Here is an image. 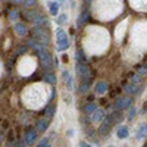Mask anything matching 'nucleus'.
<instances>
[{
  "label": "nucleus",
  "instance_id": "40",
  "mask_svg": "<svg viewBox=\"0 0 147 147\" xmlns=\"http://www.w3.org/2000/svg\"><path fill=\"white\" fill-rule=\"evenodd\" d=\"M38 147H50V146H49V144H44V146H38Z\"/></svg>",
  "mask_w": 147,
  "mask_h": 147
},
{
  "label": "nucleus",
  "instance_id": "35",
  "mask_svg": "<svg viewBox=\"0 0 147 147\" xmlns=\"http://www.w3.org/2000/svg\"><path fill=\"white\" fill-rule=\"evenodd\" d=\"M13 147H25V143H21V141H16V143H13Z\"/></svg>",
  "mask_w": 147,
  "mask_h": 147
},
{
  "label": "nucleus",
  "instance_id": "12",
  "mask_svg": "<svg viewBox=\"0 0 147 147\" xmlns=\"http://www.w3.org/2000/svg\"><path fill=\"white\" fill-rule=\"evenodd\" d=\"M49 127V119L44 118V119H38L35 122V131L37 132H44Z\"/></svg>",
  "mask_w": 147,
  "mask_h": 147
},
{
  "label": "nucleus",
  "instance_id": "24",
  "mask_svg": "<svg viewBox=\"0 0 147 147\" xmlns=\"http://www.w3.org/2000/svg\"><path fill=\"white\" fill-rule=\"evenodd\" d=\"M18 18H19V10L18 9H12L9 12V21L10 22H15V21H18Z\"/></svg>",
  "mask_w": 147,
  "mask_h": 147
},
{
  "label": "nucleus",
  "instance_id": "1",
  "mask_svg": "<svg viewBox=\"0 0 147 147\" xmlns=\"http://www.w3.org/2000/svg\"><path fill=\"white\" fill-rule=\"evenodd\" d=\"M32 37L35 40H38L41 44H44L46 47L50 44V35H49V31L43 27H34L32 28Z\"/></svg>",
  "mask_w": 147,
  "mask_h": 147
},
{
  "label": "nucleus",
  "instance_id": "37",
  "mask_svg": "<svg viewBox=\"0 0 147 147\" xmlns=\"http://www.w3.org/2000/svg\"><path fill=\"white\" fill-rule=\"evenodd\" d=\"M10 2L13 3V5H21V3L24 2V0H10Z\"/></svg>",
  "mask_w": 147,
  "mask_h": 147
},
{
  "label": "nucleus",
  "instance_id": "14",
  "mask_svg": "<svg viewBox=\"0 0 147 147\" xmlns=\"http://www.w3.org/2000/svg\"><path fill=\"white\" fill-rule=\"evenodd\" d=\"M94 90H96V94L102 96V94H105L107 91V84L105 81H99V82L94 85Z\"/></svg>",
  "mask_w": 147,
  "mask_h": 147
},
{
  "label": "nucleus",
  "instance_id": "19",
  "mask_svg": "<svg viewBox=\"0 0 147 147\" xmlns=\"http://www.w3.org/2000/svg\"><path fill=\"white\" fill-rule=\"evenodd\" d=\"M90 81H91V80L82 81V82L80 84V87H78V93H81V94L87 93V91H88V88H90Z\"/></svg>",
  "mask_w": 147,
  "mask_h": 147
},
{
  "label": "nucleus",
  "instance_id": "31",
  "mask_svg": "<svg viewBox=\"0 0 147 147\" xmlns=\"http://www.w3.org/2000/svg\"><path fill=\"white\" fill-rule=\"evenodd\" d=\"M74 77H69L68 80H66V87H68V90L69 91H74Z\"/></svg>",
  "mask_w": 147,
  "mask_h": 147
},
{
  "label": "nucleus",
  "instance_id": "42",
  "mask_svg": "<svg viewBox=\"0 0 147 147\" xmlns=\"http://www.w3.org/2000/svg\"><path fill=\"white\" fill-rule=\"evenodd\" d=\"M109 147H113V146H109Z\"/></svg>",
  "mask_w": 147,
  "mask_h": 147
},
{
  "label": "nucleus",
  "instance_id": "8",
  "mask_svg": "<svg viewBox=\"0 0 147 147\" xmlns=\"http://www.w3.org/2000/svg\"><path fill=\"white\" fill-rule=\"evenodd\" d=\"M32 25L34 27H43V28H49L50 27V21H49V18L46 16V15H40L38 18H37L34 22H32Z\"/></svg>",
  "mask_w": 147,
  "mask_h": 147
},
{
  "label": "nucleus",
  "instance_id": "33",
  "mask_svg": "<svg viewBox=\"0 0 147 147\" xmlns=\"http://www.w3.org/2000/svg\"><path fill=\"white\" fill-rule=\"evenodd\" d=\"M138 75H141V77H146L147 75V65H144V66H141L140 69H138Z\"/></svg>",
  "mask_w": 147,
  "mask_h": 147
},
{
  "label": "nucleus",
  "instance_id": "29",
  "mask_svg": "<svg viewBox=\"0 0 147 147\" xmlns=\"http://www.w3.org/2000/svg\"><path fill=\"white\" fill-rule=\"evenodd\" d=\"M136 113H137V109L134 107V106H132V107L129 106V107H128V116H127V118H128V119L131 121V119H134V116H136Z\"/></svg>",
  "mask_w": 147,
  "mask_h": 147
},
{
  "label": "nucleus",
  "instance_id": "32",
  "mask_svg": "<svg viewBox=\"0 0 147 147\" xmlns=\"http://www.w3.org/2000/svg\"><path fill=\"white\" fill-rule=\"evenodd\" d=\"M141 78H143L141 75H138V74H134L132 78H131V82H132V84H140V82L143 81Z\"/></svg>",
  "mask_w": 147,
  "mask_h": 147
},
{
  "label": "nucleus",
  "instance_id": "25",
  "mask_svg": "<svg viewBox=\"0 0 147 147\" xmlns=\"http://www.w3.org/2000/svg\"><path fill=\"white\" fill-rule=\"evenodd\" d=\"M55 112H56V107L52 105V106H47L46 107V118L47 119H52L55 116Z\"/></svg>",
  "mask_w": 147,
  "mask_h": 147
},
{
  "label": "nucleus",
  "instance_id": "34",
  "mask_svg": "<svg viewBox=\"0 0 147 147\" xmlns=\"http://www.w3.org/2000/svg\"><path fill=\"white\" fill-rule=\"evenodd\" d=\"M69 77H71V75H69V72H68V71H63V72H62V80H63V81H66Z\"/></svg>",
  "mask_w": 147,
  "mask_h": 147
},
{
  "label": "nucleus",
  "instance_id": "9",
  "mask_svg": "<svg viewBox=\"0 0 147 147\" xmlns=\"http://www.w3.org/2000/svg\"><path fill=\"white\" fill-rule=\"evenodd\" d=\"M40 15H41V10L40 9H28L25 12V19L30 21V22H34Z\"/></svg>",
  "mask_w": 147,
  "mask_h": 147
},
{
  "label": "nucleus",
  "instance_id": "2",
  "mask_svg": "<svg viewBox=\"0 0 147 147\" xmlns=\"http://www.w3.org/2000/svg\"><path fill=\"white\" fill-rule=\"evenodd\" d=\"M37 55H38V62H40L41 68H43L46 72L50 71V69L53 68V56H52L50 52H47L46 49H44L43 52L37 53Z\"/></svg>",
  "mask_w": 147,
  "mask_h": 147
},
{
  "label": "nucleus",
  "instance_id": "4",
  "mask_svg": "<svg viewBox=\"0 0 147 147\" xmlns=\"http://www.w3.org/2000/svg\"><path fill=\"white\" fill-rule=\"evenodd\" d=\"M131 103H132V99H131V97H128V96L121 97V99H118V100H116V103H115V109H116V110H124V109H128V107L131 106Z\"/></svg>",
  "mask_w": 147,
  "mask_h": 147
},
{
  "label": "nucleus",
  "instance_id": "15",
  "mask_svg": "<svg viewBox=\"0 0 147 147\" xmlns=\"http://www.w3.org/2000/svg\"><path fill=\"white\" fill-rule=\"evenodd\" d=\"M43 81L47 82V84H50V85H55L56 84V75L53 72L47 71V72H44V75H43Z\"/></svg>",
  "mask_w": 147,
  "mask_h": 147
},
{
  "label": "nucleus",
  "instance_id": "6",
  "mask_svg": "<svg viewBox=\"0 0 147 147\" xmlns=\"http://www.w3.org/2000/svg\"><path fill=\"white\" fill-rule=\"evenodd\" d=\"M37 140V131L35 129H27L25 134H24V143H25L27 146H31L34 144Z\"/></svg>",
  "mask_w": 147,
  "mask_h": 147
},
{
  "label": "nucleus",
  "instance_id": "5",
  "mask_svg": "<svg viewBox=\"0 0 147 147\" xmlns=\"http://www.w3.org/2000/svg\"><path fill=\"white\" fill-rule=\"evenodd\" d=\"M28 47H31V49H34V50L37 52V53H40V52H43L44 49H46V46L44 44H41L38 40H35L34 37H31V38H28L27 40V43H25Z\"/></svg>",
  "mask_w": 147,
  "mask_h": 147
},
{
  "label": "nucleus",
  "instance_id": "13",
  "mask_svg": "<svg viewBox=\"0 0 147 147\" xmlns=\"http://www.w3.org/2000/svg\"><path fill=\"white\" fill-rule=\"evenodd\" d=\"M125 91L128 93V94H132V96H136V94H138L140 91H141V85L140 84H128L127 87H125Z\"/></svg>",
  "mask_w": 147,
  "mask_h": 147
},
{
  "label": "nucleus",
  "instance_id": "22",
  "mask_svg": "<svg viewBox=\"0 0 147 147\" xmlns=\"http://www.w3.org/2000/svg\"><path fill=\"white\" fill-rule=\"evenodd\" d=\"M27 50H28V46L27 44H21V46H18L16 49H15V56H21V55H24V53H27Z\"/></svg>",
  "mask_w": 147,
  "mask_h": 147
},
{
  "label": "nucleus",
  "instance_id": "36",
  "mask_svg": "<svg viewBox=\"0 0 147 147\" xmlns=\"http://www.w3.org/2000/svg\"><path fill=\"white\" fill-rule=\"evenodd\" d=\"M47 143H49V137H46V138H43V140H41V143H40L38 146H44V144H47Z\"/></svg>",
  "mask_w": 147,
  "mask_h": 147
},
{
  "label": "nucleus",
  "instance_id": "16",
  "mask_svg": "<svg viewBox=\"0 0 147 147\" xmlns=\"http://www.w3.org/2000/svg\"><path fill=\"white\" fill-rule=\"evenodd\" d=\"M47 6H49V12H50L52 16H57L59 15V3L57 2H49Z\"/></svg>",
  "mask_w": 147,
  "mask_h": 147
},
{
  "label": "nucleus",
  "instance_id": "23",
  "mask_svg": "<svg viewBox=\"0 0 147 147\" xmlns=\"http://www.w3.org/2000/svg\"><path fill=\"white\" fill-rule=\"evenodd\" d=\"M96 109H97V103H88V105L84 106V112L87 115H91Z\"/></svg>",
  "mask_w": 147,
  "mask_h": 147
},
{
  "label": "nucleus",
  "instance_id": "10",
  "mask_svg": "<svg viewBox=\"0 0 147 147\" xmlns=\"http://www.w3.org/2000/svg\"><path fill=\"white\" fill-rule=\"evenodd\" d=\"M13 30H15V32H16L18 37H27V34H28L27 25H24V24H21V22H16V24H15Z\"/></svg>",
  "mask_w": 147,
  "mask_h": 147
},
{
  "label": "nucleus",
  "instance_id": "38",
  "mask_svg": "<svg viewBox=\"0 0 147 147\" xmlns=\"http://www.w3.org/2000/svg\"><path fill=\"white\" fill-rule=\"evenodd\" d=\"M80 147H90V146L85 143V141H81V143H80Z\"/></svg>",
  "mask_w": 147,
  "mask_h": 147
},
{
  "label": "nucleus",
  "instance_id": "18",
  "mask_svg": "<svg viewBox=\"0 0 147 147\" xmlns=\"http://www.w3.org/2000/svg\"><path fill=\"white\" fill-rule=\"evenodd\" d=\"M88 19V10H82L81 13H80V16H78V22H77V25L81 28L84 24H85V21Z\"/></svg>",
  "mask_w": 147,
  "mask_h": 147
},
{
  "label": "nucleus",
  "instance_id": "26",
  "mask_svg": "<svg viewBox=\"0 0 147 147\" xmlns=\"http://www.w3.org/2000/svg\"><path fill=\"white\" fill-rule=\"evenodd\" d=\"M116 134H118L119 138H127V137H128V128H127V127H119Z\"/></svg>",
  "mask_w": 147,
  "mask_h": 147
},
{
  "label": "nucleus",
  "instance_id": "17",
  "mask_svg": "<svg viewBox=\"0 0 147 147\" xmlns=\"http://www.w3.org/2000/svg\"><path fill=\"white\" fill-rule=\"evenodd\" d=\"M69 40L68 38H65V40H57V50L59 52H65V50H68L69 49Z\"/></svg>",
  "mask_w": 147,
  "mask_h": 147
},
{
  "label": "nucleus",
  "instance_id": "21",
  "mask_svg": "<svg viewBox=\"0 0 147 147\" xmlns=\"http://www.w3.org/2000/svg\"><path fill=\"white\" fill-rule=\"evenodd\" d=\"M146 136H147V124H143V125H140V129H138V134H137V138H138V140H143Z\"/></svg>",
  "mask_w": 147,
  "mask_h": 147
},
{
  "label": "nucleus",
  "instance_id": "11",
  "mask_svg": "<svg viewBox=\"0 0 147 147\" xmlns=\"http://www.w3.org/2000/svg\"><path fill=\"white\" fill-rule=\"evenodd\" d=\"M105 119V112L102 109H99L97 107L94 112L91 113V122H94V124H97V122H102Z\"/></svg>",
  "mask_w": 147,
  "mask_h": 147
},
{
  "label": "nucleus",
  "instance_id": "27",
  "mask_svg": "<svg viewBox=\"0 0 147 147\" xmlns=\"http://www.w3.org/2000/svg\"><path fill=\"white\" fill-rule=\"evenodd\" d=\"M56 38H57V40H65V38H68L66 31L62 30V28H57V30H56Z\"/></svg>",
  "mask_w": 147,
  "mask_h": 147
},
{
  "label": "nucleus",
  "instance_id": "30",
  "mask_svg": "<svg viewBox=\"0 0 147 147\" xmlns=\"http://www.w3.org/2000/svg\"><path fill=\"white\" fill-rule=\"evenodd\" d=\"M22 5L25 6L27 9H28V7H34V6L37 5V0H24Z\"/></svg>",
  "mask_w": 147,
  "mask_h": 147
},
{
  "label": "nucleus",
  "instance_id": "39",
  "mask_svg": "<svg viewBox=\"0 0 147 147\" xmlns=\"http://www.w3.org/2000/svg\"><path fill=\"white\" fill-rule=\"evenodd\" d=\"M63 2H65V0H57V3H59V6H60V3L63 5Z\"/></svg>",
  "mask_w": 147,
  "mask_h": 147
},
{
  "label": "nucleus",
  "instance_id": "7",
  "mask_svg": "<svg viewBox=\"0 0 147 147\" xmlns=\"http://www.w3.org/2000/svg\"><path fill=\"white\" fill-rule=\"evenodd\" d=\"M112 125H113L112 119H110V118H105L103 122H102V127L99 128V132L102 134V136H107V134L110 132V128H112Z\"/></svg>",
  "mask_w": 147,
  "mask_h": 147
},
{
  "label": "nucleus",
  "instance_id": "3",
  "mask_svg": "<svg viewBox=\"0 0 147 147\" xmlns=\"http://www.w3.org/2000/svg\"><path fill=\"white\" fill-rule=\"evenodd\" d=\"M77 74L80 75V78L82 81H87V80H91V72H90V68L85 65V63H80L77 62Z\"/></svg>",
  "mask_w": 147,
  "mask_h": 147
},
{
  "label": "nucleus",
  "instance_id": "28",
  "mask_svg": "<svg viewBox=\"0 0 147 147\" xmlns=\"http://www.w3.org/2000/svg\"><path fill=\"white\" fill-rule=\"evenodd\" d=\"M59 25H63V24H66L68 22V15L66 13H60V15H57V21H56Z\"/></svg>",
  "mask_w": 147,
  "mask_h": 147
},
{
  "label": "nucleus",
  "instance_id": "41",
  "mask_svg": "<svg viewBox=\"0 0 147 147\" xmlns=\"http://www.w3.org/2000/svg\"><path fill=\"white\" fill-rule=\"evenodd\" d=\"M2 140H3V136H2V134H0V143H2Z\"/></svg>",
  "mask_w": 147,
  "mask_h": 147
},
{
  "label": "nucleus",
  "instance_id": "20",
  "mask_svg": "<svg viewBox=\"0 0 147 147\" xmlns=\"http://www.w3.org/2000/svg\"><path fill=\"white\" fill-rule=\"evenodd\" d=\"M75 60L80 63H87V56H85V53L82 50H78L75 53Z\"/></svg>",
  "mask_w": 147,
  "mask_h": 147
}]
</instances>
